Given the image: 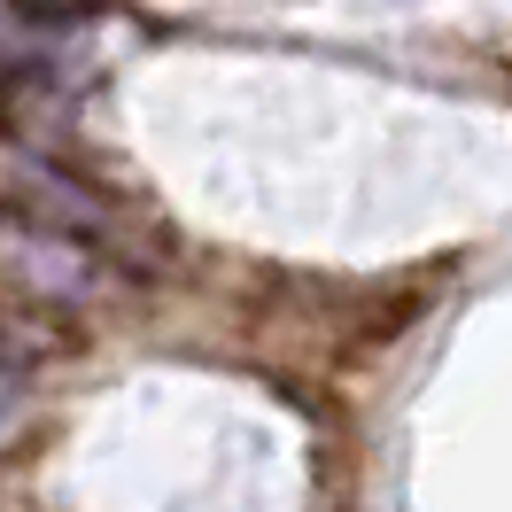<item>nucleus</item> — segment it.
Instances as JSON below:
<instances>
[{
	"label": "nucleus",
	"instance_id": "nucleus-1",
	"mask_svg": "<svg viewBox=\"0 0 512 512\" xmlns=\"http://www.w3.org/2000/svg\"><path fill=\"white\" fill-rule=\"evenodd\" d=\"M16 404H24V365H8V357H0V427L16 419Z\"/></svg>",
	"mask_w": 512,
	"mask_h": 512
}]
</instances>
